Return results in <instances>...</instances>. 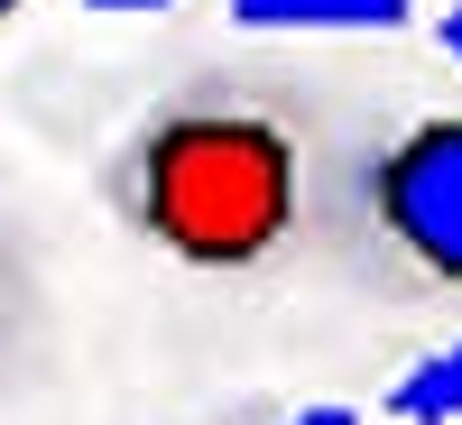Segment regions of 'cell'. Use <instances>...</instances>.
<instances>
[{"label":"cell","mask_w":462,"mask_h":425,"mask_svg":"<svg viewBox=\"0 0 462 425\" xmlns=\"http://www.w3.org/2000/svg\"><path fill=\"white\" fill-rule=\"evenodd\" d=\"M10 10H28V0H0V19H10Z\"/></svg>","instance_id":"9"},{"label":"cell","mask_w":462,"mask_h":425,"mask_svg":"<svg viewBox=\"0 0 462 425\" xmlns=\"http://www.w3.org/2000/svg\"><path fill=\"white\" fill-rule=\"evenodd\" d=\"M47 342V278H37V250L19 241V222L0 213V389L37 361Z\"/></svg>","instance_id":"4"},{"label":"cell","mask_w":462,"mask_h":425,"mask_svg":"<svg viewBox=\"0 0 462 425\" xmlns=\"http://www.w3.org/2000/svg\"><path fill=\"white\" fill-rule=\"evenodd\" d=\"M102 213L195 278H287L333 241L342 139L287 65H195L102 148Z\"/></svg>","instance_id":"1"},{"label":"cell","mask_w":462,"mask_h":425,"mask_svg":"<svg viewBox=\"0 0 462 425\" xmlns=\"http://www.w3.org/2000/svg\"><path fill=\"white\" fill-rule=\"evenodd\" d=\"M379 407H389L398 425H462V342H444V352H426V361H407Z\"/></svg>","instance_id":"5"},{"label":"cell","mask_w":462,"mask_h":425,"mask_svg":"<svg viewBox=\"0 0 462 425\" xmlns=\"http://www.w3.org/2000/svg\"><path fill=\"white\" fill-rule=\"evenodd\" d=\"M435 47H444V56H453V65H462V0H453V10H444V19H435Z\"/></svg>","instance_id":"8"},{"label":"cell","mask_w":462,"mask_h":425,"mask_svg":"<svg viewBox=\"0 0 462 425\" xmlns=\"http://www.w3.org/2000/svg\"><path fill=\"white\" fill-rule=\"evenodd\" d=\"M74 10H102V19H158V10H176V0H74Z\"/></svg>","instance_id":"6"},{"label":"cell","mask_w":462,"mask_h":425,"mask_svg":"<svg viewBox=\"0 0 462 425\" xmlns=\"http://www.w3.org/2000/svg\"><path fill=\"white\" fill-rule=\"evenodd\" d=\"M416 0H231V28L250 37H398Z\"/></svg>","instance_id":"3"},{"label":"cell","mask_w":462,"mask_h":425,"mask_svg":"<svg viewBox=\"0 0 462 425\" xmlns=\"http://www.w3.org/2000/svg\"><path fill=\"white\" fill-rule=\"evenodd\" d=\"M287 425H361V407H333V398H324V407H296Z\"/></svg>","instance_id":"7"},{"label":"cell","mask_w":462,"mask_h":425,"mask_svg":"<svg viewBox=\"0 0 462 425\" xmlns=\"http://www.w3.org/2000/svg\"><path fill=\"white\" fill-rule=\"evenodd\" d=\"M333 250L389 305H462V111L398 121L342 158Z\"/></svg>","instance_id":"2"}]
</instances>
